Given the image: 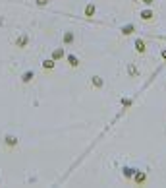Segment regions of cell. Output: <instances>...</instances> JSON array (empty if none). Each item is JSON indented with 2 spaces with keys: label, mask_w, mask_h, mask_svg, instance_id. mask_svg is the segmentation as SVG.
<instances>
[{
  "label": "cell",
  "mask_w": 166,
  "mask_h": 188,
  "mask_svg": "<svg viewBox=\"0 0 166 188\" xmlns=\"http://www.w3.org/2000/svg\"><path fill=\"white\" fill-rule=\"evenodd\" d=\"M68 62H70V66H77V64H79V60H77V56L68 54Z\"/></svg>",
  "instance_id": "obj_3"
},
{
  "label": "cell",
  "mask_w": 166,
  "mask_h": 188,
  "mask_svg": "<svg viewBox=\"0 0 166 188\" xmlns=\"http://www.w3.org/2000/svg\"><path fill=\"white\" fill-rule=\"evenodd\" d=\"M52 66H54V60H44V68H48V70H50Z\"/></svg>",
  "instance_id": "obj_7"
},
{
  "label": "cell",
  "mask_w": 166,
  "mask_h": 188,
  "mask_svg": "<svg viewBox=\"0 0 166 188\" xmlns=\"http://www.w3.org/2000/svg\"><path fill=\"white\" fill-rule=\"evenodd\" d=\"M72 41H74V33H66V35H64V43H72Z\"/></svg>",
  "instance_id": "obj_6"
},
{
  "label": "cell",
  "mask_w": 166,
  "mask_h": 188,
  "mask_svg": "<svg viewBox=\"0 0 166 188\" xmlns=\"http://www.w3.org/2000/svg\"><path fill=\"white\" fill-rule=\"evenodd\" d=\"M4 142H6L8 148H15V145H18V138H15V136H6V140H4Z\"/></svg>",
  "instance_id": "obj_1"
},
{
  "label": "cell",
  "mask_w": 166,
  "mask_h": 188,
  "mask_svg": "<svg viewBox=\"0 0 166 188\" xmlns=\"http://www.w3.org/2000/svg\"><path fill=\"white\" fill-rule=\"evenodd\" d=\"M25 43H29V37H27V35H21V37L18 39V47H23Z\"/></svg>",
  "instance_id": "obj_5"
},
{
  "label": "cell",
  "mask_w": 166,
  "mask_h": 188,
  "mask_svg": "<svg viewBox=\"0 0 166 188\" xmlns=\"http://www.w3.org/2000/svg\"><path fill=\"white\" fill-rule=\"evenodd\" d=\"M62 56H64V51H62V48H56V51L52 52V60H56V58H62Z\"/></svg>",
  "instance_id": "obj_4"
},
{
  "label": "cell",
  "mask_w": 166,
  "mask_h": 188,
  "mask_svg": "<svg viewBox=\"0 0 166 188\" xmlns=\"http://www.w3.org/2000/svg\"><path fill=\"white\" fill-rule=\"evenodd\" d=\"M93 12H95V6H87V8H85V14H87V16H91Z\"/></svg>",
  "instance_id": "obj_8"
},
{
  "label": "cell",
  "mask_w": 166,
  "mask_h": 188,
  "mask_svg": "<svg viewBox=\"0 0 166 188\" xmlns=\"http://www.w3.org/2000/svg\"><path fill=\"white\" fill-rule=\"evenodd\" d=\"M33 76H35V72H25V74L21 76V81H23V84H27V81L33 80Z\"/></svg>",
  "instance_id": "obj_2"
},
{
  "label": "cell",
  "mask_w": 166,
  "mask_h": 188,
  "mask_svg": "<svg viewBox=\"0 0 166 188\" xmlns=\"http://www.w3.org/2000/svg\"><path fill=\"white\" fill-rule=\"evenodd\" d=\"M46 2H48V0H37V4H39V6H44Z\"/></svg>",
  "instance_id": "obj_9"
}]
</instances>
